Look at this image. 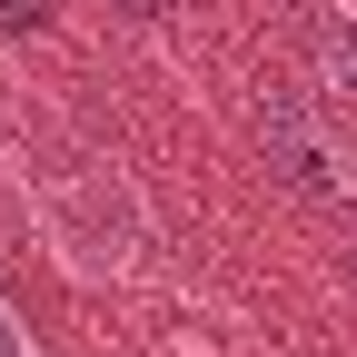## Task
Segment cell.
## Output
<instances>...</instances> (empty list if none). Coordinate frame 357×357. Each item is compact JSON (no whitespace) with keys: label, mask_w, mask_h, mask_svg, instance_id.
I'll list each match as a JSON object with an SVG mask.
<instances>
[{"label":"cell","mask_w":357,"mask_h":357,"mask_svg":"<svg viewBox=\"0 0 357 357\" xmlns=\"http://www.w3.org/2000/svg\"><path fill=\"white\" fill-rule=\"evenodd\" d=\"M258 149H268V169H278L298 199H328V208L357 199V149H347L307 100H268V109H258Z\"/></svg>","instance_id":"6da1fadb"},{"label":"cell","mask_w":357,"mask_h":357,"mask_svg":"<svg viewBox=\"0 0 357 357\" xmlns=\"http://www.w3.org/2000/svg\"><path fill=\"white\" fill-rule=\"evenodd\" d=\"M119 10H139V20H169V10H178V0H119Z\"/></svg>","instance_id":"277c9868"},{"label":"cell","mask_w":357,"mask_h":357,"mask_svg":"<svg viewBox=\"0 0 357 357\" xmlns=\"http://www.w3.org/2000/svg\"><path fill=\"white\" fill-rule=\"evenodd\" d=\"M307 60H318V79L357 109V10H318L307 20Z\"/></svg>","instance_id":"7a4b0ae2"},{"label":"cell","mask_w":357,"mask_h":357,"mask_svg":"<svg viewBox=\"0 0 357 357\" xmlns=\"http://www.w3.org/2000/svg\"><path fill=\"white\" fill-rule=\"evenodd\" d=\"M0 357H40V347H30V328H20V307H10V298H0Z\"/></svg>","instance_id":"3957f363"}]
</instances>
